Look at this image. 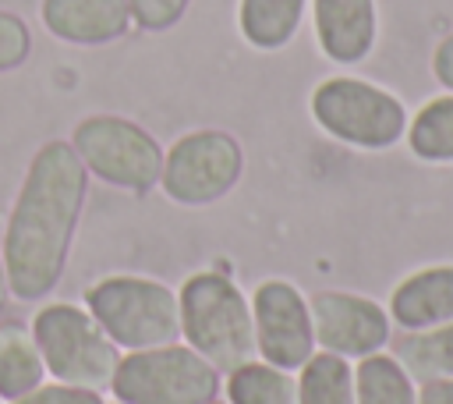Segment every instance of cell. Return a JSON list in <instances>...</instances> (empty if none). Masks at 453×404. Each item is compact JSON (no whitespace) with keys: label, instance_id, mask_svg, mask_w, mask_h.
Wrapping results in <instances>:
<instances>
[{"label":"cell","instance_id":"cell-1","mask_svg":"<svg viewBox=\"0 0 453 404\" xmlns=\"http://www.w3.org/2000/svg\"><path fill=\"white\" fill-rule=\"evenodd\" d=\"M88 170L64 138L35 149L7 213L0 255L14 301H42L64 280L78 220L88 198Z\"/></svg>","mask_w":453,"mask_h":404},{"label":"cell","instance_id":"cell-2","mask_svg":"<svg viewBox=\"0 0 453 404\" xmlns=\"http://www.w3.org/2000/svg\"><path fill=\"white\" fill-rule=\"evenodd\" d=\"M180 305V340L198 351L223 376L255 354L251 301L219 269H198L177 287Z\"/></svg>","mask_w":453,"mask_h":404},{"label":"cell","instance_id":"cell-3","mask_svg":"<svg viewBox=\"0 0 453 404\" xmlns=\"http://www.w3.org/2000/svg\"><path fill=\"white\" fill-rule=\"evenodd\" d=\"M103 333L124 351H145L159 344L180 340V305L177 287L138 276V273H113L96 280L81 301Z\"/></svg>","mask_w":453,"mask_h":404},{"label":"cell","instance_id":"cell-4","mask_svg":"<svg viewBox=\"0 0 453 404\" xmlns=\"http://www.w3.org/2000/svg\"><path fill=\"white\" fill-rule=\"evenodd\" d=\"M28 333L53 383L92 390V393H110L120 347L103 333V326L92 319L85 305L46 301L42 308H35Z\"/></svg>","mask_w":453,"mask_h":404},{"label":"cell","instance_id":"cell-5","mask_svg":"<svg viewBox=\"0 0 453 404\" xmlns=\"http://www.w3.org/2000/svg\"><path fill=\"white\" fill-rule=\"evenodd\" d=\"M308 106L315 124L329 138L365 152L393 149L407 135V120H411L403 103L389 89L354 74H333L319 82L311 89Z\"/></svg>","mask_w":453,"mask_h":404},{"label":"cell","instance_id":"cell-6","mask_svg":"<svg viewBox=\"0 0 453 404\" xmlns=\"http://www.w3.org/2000/svg\"><path fill=\"white\" fill-rule=\"evenodd\" d=\"M219 390L223 372L184 340L124 351L110 379V397L124 404H209Z\"/></svg>","mask_w":453,"mask_h":404},{"label":"cell","instance_id":"cell-7","mask_svg":"<svg viewBox=\"0 0 453 404\" xmlns=\"http://www.w3.org/2000/svg\"><path fill=\"white\" fill-rule=\"evenodd\" d=\"M71 149L78 152L88 177H99L110 188L145 195L159 188L163 145L142 124L117 113H92L74 124Z\"/></svg>","mask_w":453,"mask_h":404},{"label":"cell","instance_id":"cell-8","mask_svg":"<svg viewBox=\"0 0 453 404\" xmlns=\"http://www.w3.org/2000/svg\"><path fill=\"white\" fill-rule=\"evenodd\" d=\"M244 174V149L234 135L198 128L180 135L163 152L159 191L177 206H212L237 188Z\"/></svg>","mask_w":453,"mask_h":404},{"label":"cell","instance_id":"cell-9","mask_svg":"<svg viewBox=\"0 0 453 404\" xmlns=\"http://www.w3.org/2000/svg\"><path fill=\"white\" fill-rule=\"evenodd\" d=\"M251 330H255V354L276 369L297 372L319 347L311 330L308 298L280 276L262 280L251 291Z\"/></svg>","mask_w":453,"mask_h":404},{"label":"cell","instance_id":"cell-10","mask_svg":"<svg viewBox=\"0 0 453 404\" xmlns=\"http://www.w3.org/2000/svg\"><path fill=\"white\" fill-rule=\"evenodd\" d=\"M315 347L340 354L347 361H361L379 354L393 340V319L382 301L354 291H319L308 298Z\"/></svg>","mask_w":453,"mask_h":404},{"label":"cell","instance_id":"cell-11","mask_svg":"<svg viewBox=\"0 0 453 404\" xmlns=\"http://www.w3.org/2000/svg\"><path fill=\"white\" fill-rule=\"evenodd\" d=\"M315 43L333 64H361L379 39L375 0H311Z\"/></svg>","mask_w":453,"mask_h":404},{"label":"cell","instance_id":"cell-12","mask_svg":"<svg viewBox=\"0 0 453 404\" xmlns=\"http://www.w3.org/2000/svg\"><path fill=\"white\" fill-rule=\"evenodd\" d=\"M386 312L403 333L453 322V262H435L407 273L389 291Z\"/></svg>","mask_w":453,"mask_h":404},{"label":"cell","instance_id":"cell-13","mask_svg":"<svg viewBox=\"0 0 453 404\" xmlns=\"http://www.w3.org/2000/svg\"><path fill=\"white\" fill-rule=\"evenodd\" d=\"M42 25L53 39L71 46H106L127 35V0H42Z\"/></svg>","mask_w":453,"mask_h":404},{"label":"cell","instance_id":"cell-14","mask_svg":"<svg viewBox=\"0 0 453 404\" xmlns=\"http://www.w3.org/2000/svg\"><path fill=\"white\" fill-rule=\"evenodd\" d=\"M389 354L411 372L414 383L449 379L453 376V322L411 330V333L400 330V337L389 340Z\"/></svg>","mask_w":453,"mask_h":404},{"label":"cell","instance_id":"cell-15","mask_svg":"<svg viewBox=\"0 0 453 404\" xmlns=\"http://www.w3.org/2000/svg\"><path fill=\"white\" fill-rule=\"evenodd\" d=\"M304 7H308V0H241L237 28L248 46L280 50L297 35V28L304 21Z\"/></svg>","mask_w":453,"mask_h":404},{"label":"cell","instance_id":"cell-16","mask_svg":"<svg viewBox=\"0 0 453 404\" xmlns=\"http://www.w3.org/2000/svg\"><path fill=\"white\" fill-rule=\"evenodd\" d=\"M219 397L230 404H297V376L251 358L223 376Z\"/></svg>","mask_w":453,"mask_h":404},{"label":"cell","instance_id":"cell-17","mask_svg":"<svg viewBox=\"0 0 453 404\" xmlns=\"http://www.w3.org/2000/svg\"><path fill=\"white\" fill-rule=\"evenodd\" d=\"M46 379L50 376H46V365H42V354H39L32 333L18 330V326H4L0 330V397H4V404L32 393Z\"/></svg>","mask_w":453,"mask_h":404},{"label":"cell","instance_id":"cell-18","mask_svg":"<svg viewBox=\"0 0 453 404\" xmlns=\"http://www.w3.org/2000/svg\"><path fill=\"white\" fill-rule=\"evenodd\" d=\"M354 397L357 404H418V383L389 351H379L354 361Z\"/></svg>","mask_w":453,"mask_h":404},{"label":"cell","instance_id":"cell-19","mask_svg":"<svg viewBox=\"0 0 453 404\" xmlns=\"http://www.w3.org/2000/svg\"><path fill=\"white\" fill-rule=\"evenodd\" d=\"M297 404H357L354 397V361L315 351L297 372Z\"/></svg>","mask_w":453,"mask_h":404},{"label":"cell","instance_id":"cell-20","mask_svg":"<svg viewBox=\"0 0 453 404\" xmlns=\"http://www.w3.org/2000/svg\"><path fill=\"white\" fill-rule=\"evenodd\" d=\"M403 138L421 163H453V92L428 99L407 120Z\"/></svg>","mask_w":453,"mask_h":404},{"label":"cell","instance_id":"cell-21","mask_svg":"<svg viewBox=\"0 0 453 404\" xmlns=\"http://www.w3.org/2000/svg\"><path fill=\"white\" fill-rule=\"evenodd\" d=\"M28 53H32V32H28V25L18 14L0 11V74L21 67L28 60Z\"/></svg>","mask_w":453,"mask_h":404},{"label":"cell","instance_id":"cell-22","mask_svg":"<svg viewBox=\"0 0 453 404\" xmlns=\"http://www.w3.org/2000/svg\"><path fill=\"white\" fill-rule=\"evenodd\" d=\"M188 4L191 0H127V11H131V25L145 32H166L184 18Z\"/></svg>","mask_w":453,"mask_h":404},{"label":"cell","instance_id":"cell-23","mask_svg":"<svg viewBox=\"0 0 453 404\" xmlns=\"http://www.w3.org/2000/svg\"><path fill=\"white\" fill-rule=\"evenodd\" d=\"M11 404H106V393H92V390H78V386L46 379L42 386H35L32 393H25Z\"/></svg>","mask_w":453,"mask_h":404},{"label":"cell","instance_id":"cell-24","mask_svg":"<svg viewBox=\"0 0 453 404\" xmlns=\"http://www.w3.org/2000/svg\"><path fill=\"white\" fill-rule=\"evenodd\" d=\"M432 74L446 92H453V32L432 50Z\"/></svg>","mask_w":453,"mask_h":404},{"label":"cell","instance_id":"cell-25","mask_svg":"<svg viewBox=\"0 0 453 404\" xmlns=\"http://www.w3.org/2000/svg\"><path fill=\"white\" fill-rule=\"evenodd\" d=\"M418 404H453V376L418 383Z\"/></svg>","mask_w":453,"mask_h":404},{"label":"cell","instance_id":"cell-26","mask_svg":"<svg viewBox=\"0 0 453 404\" xmlns=\"http://www.w3.org/2000/svg\"><path fill=\"white\" fill-rule=\"evenodd\" d=\"M11 305V284H7V269H4V255H0V312Z\"/></svg>","mask_w":453,"mask_h":404},{"label":"cell","instance_id":"cell-27","mask_svg":"<svg viewBox=\"0 0 453 404\" xmlns=\"http://www.w3.org/2000/svg\"><path fill=\"white\" fill-rule=\"evenodd\" d=\"M209 404H230V400H223V397H212V400H209Z\"/></svg>","mask_w":453,"mask_h":404},{"label":"cell","instance_id":"cell-28","mask_svg":"<svg viewBox=\"0 0 453 404\" xmlns=\"http://www.w3.org/2000/svg\"><path fill=\"white\" fill-rule=\"evenodd\" d=\"M106 404H124V400H113V397H106Z\"/></svg>","mask_w":453,"mask_h":404},{"label":"cell","instance_id":"cell-29","mask_svg":"<svg viewBox=\"0 0 453 404\" xmlns=\"http://www.w3.org/2000/svg\"><path fill=\"white\" fill-rule=\"evenodd\" d=\"M0 404H4V397H0Z\"/></svg>","mask_w":453,"mask_h":404}]
</instances>
